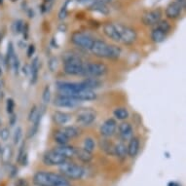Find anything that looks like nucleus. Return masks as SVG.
<instances>
[{"label":"nucleus","mask_w":186,"mask_h":186,"mask_svg":"<svg viewBox=\"0 0 186 186\" xmlns=\"http://www.w3.org/2000/svg\"><path fill=\"white\" fill-rule=\"evenodd\" d=\"M95 147H96V142L94 139L92 138H86L84 139V143H83V148L85 150L89 151V152L93 153V151L95 150Z\"/></svg>","instance_id":"nucleus-32"},{"label":"nucleus","mask_w":186,"mask_h":186,"mask_svg":"<svg viewBox=\"0 0 186 186\" xmlns=\"http://www.w3.org/2000/svg\"><path fill=\"white\" fill-rule=\"evenodd\" d=\"M58 170H60L61 174L63 175L65 178L72 180H78L83 178L86 172L85 169L81 167V166L75 163L67 162V161L58 166Z\"/></svg>","instance_id":"nucleus-3"},{"label":"nucleus","mask_w":186,"mask_h":186,"mask_svg":"<svg viewBox=\"0 0 186 186\" xmlns=\"http://www.w3.org/2000/svg\"><path fill=\"white\" fill-rule=\"evenodd\" d=\"M39 113V110L37 109V106L36 105H33L31 107L30 111H29V114H28V120L30 122H33L34 120L36 119V117L38 116Z\"/></svg>","instance_id":"nucleus-36"},{"label":"nucleus","mask_w":186,"mask_h":186,"mask_svg":"<svg viewBox=\"0 0 186 186\" xmlns=\"http://www.w3.org/2000/svg\"><path fill=\"white\" fill-rule=\"evenodd\" d=\"M42 100L44 104H49L51 100V90H50V87L48 85L44 88V91H43V95H42Z\"/></svg>","instance_id":"nucleus-34"},{"label":"nucleus","mask_w":186,"mask_h":186,"mask_svg":"<svg viewBox=\"0 0 186 186\" xmlns=\"http://www.w3.org/2000/svg\"><path fill=\"white\" fill-rule=\"evenodd\" d=\"M39 66H40V62H39V58H35L32 61L31 67H30V73H31V83L34 84L37 81L38 78V72H39Z\"/></svg>","instance_id":"nucleus-26"},{"label":"nucleus","mask_w":186,"mask_h":186,"mask_svg":"<svg viewBox=\"0 0 186 186\" xmlns=\"http://www.w3.org/2000/svg\"><path fill=\"white\" fill-rule=\"evenodd\" d=\"M50 1H52V0H45V2H50Z\"/></svg>","instance_id":"nucleus-51"},{"label":"nucleus","mask_w":186,"mask_h":186,"mask_svg":"<svg viewBox=\"0 0 186 186\" xmlns=\"http://www.w3.org/2000/svg\"><path fill=\"white\" fill-rule=\"evenodd\" d=\"M161 17H162V11L160 9H154L145 12L141 18V21L145 26H155L161 21Z\"/></svg>","instance_id":"nucleus-11"},{"label":"nucleus","mask_w":186,"mask_h":186,"mask_svg":"<svg viewBox=\"0 0 186 186\" xmlns=\"http://www.w3.org/2000/svg\"><path fill=\"white\" fill-rule=\"evenodd\" d=\"M76 157L79 159L80 161L84 163H89L90 161L93 159V155L89 151L85 150L84 148H76Z\"/></svg>","instance_id":"nucleus-25"},{"label":"nucleus","mask_w":186,"mask_h":186,"mask_svg":"<svg viewBox=\"0 0 186 186\" xmlns=\"http://www.w3.org/2000/svg\"><path fill=\"white\" fill-rule=\"evenodd\" d=\"M1 74H2V69H1V67H0V76H1Z\"/></svg>","instance_id":"nucleus-50"},{"label":"nucleus","mask_w":186,"mask_h":186,"mask_svg":"<svg viewBox=\"0 0 186 186\" xmlns=\"http://www.w3.org/2000/svg\"><path fill=\"white\" fill-rule=\"evenodd\" d=\"M114 117L118 120H126L129 118V111L125 107H118L113 112Z\"/></svg>","instance_id":"nucleus-29"},{"label":"nucleus","mask_w":186,"mask_h":186,"mask_svg":"<svg viewBox=\"0 0 186 186\" xmlns=\"http://www.w3.org/2000/svg\"><path fill=\"white\" fill-rule=\"evenodd\" d=\"M34 52H35V46L31 44V45H29L28 48H27V57L28 58H31L32 55L34 54Z\"/></svg>","instance_id":"nucleus-44"},{"label":"nucleus","mask_w":186,"mask_h":186,"mask_svg":"<svg viewBox=\"0 0 186 186\" xmlns=\"http://www.w3.org/2000/svg\"><path fill=\"white\" fill-rule=\"evenodd\" d=\"M3 3V0H0V4H2Z\"/></svg>","instance_id":"nucleus-52"},{"label":"nucleus","mask_w":186,"mask_h":186,"mask_svg":"<svg viewBox=\"0 0 186 186\" xmlns=\"http://www.w3.org/2000/svg\"><path fill=\"white\" fill-rule=\"evenodd\" d=\"M12 1H15V0H12Z\"/></svg>","instance_id":"nucleus-54"},{"label":"nucleus","mask_w":186,"mask_h":186,"mask_svg":"<svg viewBox=\"0 0 186 186\" xmlns=\"http://www.w3.org/2000/svg\"><path fill=\"white\" fill-rule=\"evenodd\" d=\"M32 181L35 186H72L69 180L63 175L45 170L37 172Z\"/></svg>","instance_id":"nucleus-1"},{"label":"nucleus","mask_w":186,"mask_h":186,"mask_svg":"<svg viewBox=\"0 0 186 186\" xmlns=\"http://www.w3.org/2000/svg\"><path fill=\"white\" fill-rule=\"evenodd\" d=\"M97 118V113L92 109H81L77 112L76 115V122L80 126H90L95 122Z\"/></svg>","instance_id":"nucleus-7"},{"label":"nucleus","mask_w":186,"mask_h":186,"mask_svg":"<svg viewBox=\"0 0 186 186\" xmlns=\"http://www.w3.org/2000/svg\"><path fill=\"white\" fill-rule=\"evenodd\" d=\"M82 84L85 87V89L94 90V89H97V88H100L102 85V83L100 80H99V78L87 77L85 80L82 81Z\"/></svg>","instance_id":"nucleus-20"},{"label":"nucleus","mask_w":186,"mask_h":186,"mask_svg":"<svg viewBox=\"0 0 186 186\" xmlns=\"http://www.w3.org/2000/svg\"><path fill=\"white\" fill-rule=\"evenodd\" d=\"M68 97H74V99L78 100H94L97 99V94L93 91V90H80V91H76V92H72L71 94L68 95Z\"/></svg>","instance_id":"nucleus-13"},{"label":"nucleus","mask_w":186,"mask_h":186,"mask_svg":"<svg viewBox=\"0 0 186 186\" xmlns=\"http://www.w3.org/2000/svg\"><path fill=\"white\" fill-rule=\"evenodd\" d=\"M139 138H135V136H133L131 139H130V142L129 145L127 146V149H128V155L130 157L134 158L138 155L139 151Z\"/></svg>","instance_id":"nucleus-19"},{"label":"nucleus","mask_w":186,"mask_h":186,"mask_svg":"<svg viewBox=\"0 0 186 186\" xmlns=\"http://www.w3.org/2000/svg\"><path fill=\"white\" fill-rule=\"evenodd\" d=\"M90 51L96 57L109 58V60H116L122 54L121 48L115 45H111V44H108L102 40H95Z\"/></svg>","instance_id":"nucleus-2"},{"label":"nucleus","mask_w":186,"mask_h":186,"mask_svg":"<svg viewBox=\"0 0 186 186\" xmlns=\"http://www.w3.org/2000/svg\"><path fill=\"white\" fill-rule=\"evenodd\" d=\"M166 34L167 33H165L158 27H155L153 30L151 31V39H152V41L155 43H161L165 40Z\"/></svg>","instance_id":"nucleus-27"},{"label":"nucleus","mask_w":186,"mask_h":186,"mask_svg":"<svg viewBox=\"0 0 186 186\" xmlns=\"http://www.w3.org/2000/svg\"><path fill=\"white\" fill-rule=\"evenodd\" d=\"M0 154H1V159H2V162L4 164H8L10 162V160H11L12 156H13V150H12V147L11 146H5L1 149L0 151Z\"/></svg>","instance_id":"nucleus-28"},{"label":"nucleus","mask_w":186,"mask_h":186,"mask_svg":"<svg viewBox=\"0 0 186 186\" xmlns=\"http://www.w3.org/2000/svg\"><path fill=\"white\" fill-rule=\"evenodd\" d=\"M114 155L120 159H125L128 155V149L123 142H118L114 144Z\"/></svg>","instance_id":"nucleus-23"},{"label":"nucleus","mask_w":186,"mask_h":186,"mask_svg":"<svg viewBox=\"0 0 186 186\" xmlns=\"http://www.w3.org/2000/svg\"><path fill=\"white\" fill-rule=\"evenodd\" d=\"M71 42L79 48L85 49V50H91L95 39L86 32L75 31L71 35Z\"/></svg>","instance_id":"nucleus-6"},{"label":"nucleus","mask_w":186,"mask_h":186,"mask_svg":"<svg viewBox=\"0 0 186 186\" xmlns=\"http://www.w3.org/2000/svg\"><path fill=\"white\" fill-rule=\"evenodd\" d=\"M60 132L65 135V136H67L68 139H74L77 138L78 135H80V130L77 128V127L74 126H67V127H62L61 129L58 130Z\"/></svg>","instance_id":"nucleus-21"},{"label":"nucleus","mask_w":186,"mask_h":186,"mask_svg":"<svg viewBox=\"0 0 186 186\" xmlns=\"http://www.w3.org/2000/svg\"><path fill=\"white\" fill-rule=\"evenodd\" d=\"M168 186H180V184L175 182V181H170V182H169Z\"/></svg>","instance_id":"nucleus-48"},{"label":"nucleus","mask_w":186,"mask_h":186,"mask_svg":"<svg viewBox=\"0 0 186 186\" xmlns=\"http://www.w3.org/2000/svg\"><path fill=\"white\" fill-rule=\"evenodd\" d=\"M65 161L66 159L60 153H58L55 149L47 151L43 156V163L46 166H60Z\"/></svg>","instance_id":"nucleus-9"},{"label":"nucleus","mask_w":186,"mask_h":186,"mask_svg":"<svg viewBox=\"0 0 186 186\" xmlns=\"http://www.w3.org/2000/svg\"><path fill=\"white\" fill-rule=\"evenodd\" d=\"M80 102V100L74 99V97L60 94L54 100V105L58 107H62V108H73V107L79 105Z\"/></svg>","instance_id":"nucleus-8"},{"label":"nucleus","mask_w":186,"mask_h":186,"mask_svg":"<svg viewBox=\"0 0 186 186\" xmlns=\"http://www.w3.org/2000/svg\"><path fill=\"white\" fill-rule=\"evenodd\" d=\"M10 136V131L8 128H2L0 130V139L3 141H6Z\"/></svg>","instance_id":"nucleus-39"},{"label":"nucleus","mask_w":186,"mask_h":186,"mask_svg":"<svg viewBox=\"0 0 186 186\" xmlns=\"http://www.w3.org/2000/svg\"><path fill=\"white\" fill-rule=\"evenodd\" d=\"M24 146H26V143L23 142L22 145H21V147H19V155H18V162L19 163V161H21L22 157L23 156V154L26 153L24 152Z\"/></svg>","instance_id":"nucleus-43"},{"label":"nucleus","mask_w":186,"mask_h":186,"mask_svg":"<svg viewBox=\"0 0 186 186\" xmlns=\"http://www.w3.org/2000/svg\"><path fill=\"white\" fill-rule=\"evenodd\" d=\"M15 108V102L12 99H8L7 100V104H6V110L9 114H12Z\"/></svg>","instance_id":"nucleus-40"},{"label":"nucleus","mask_w":186,"mask_h":186,"mask_svg":"<svg viewBox=\"0 0 186 186\" xmlns=\"http://www.w3.org/2000/svg\"><path fill=\"white\" fill-rule=\"evenodd\" d=\"M68 1H69V0H67V1L65 2V4L61 7L60 13H58V19H65V18L66 17V15H67V9H66V6H67Z\"/></svg>","instance_id":"nucleus-41"},{"label":"nucleus","mask_w":186,"mask_h":186,"mask_svg":"<svg viewBox=\"0 0 186 186\" xmlns=\"http://www.w3.org/2000/svg\"><path fill=\"white\" fill-rule=\"evenodd\" d=\"M54 149H55L58 153H60L61 156H63L66 160L71 159L73 157H76V148L73 147V146H69L67 144L58 145Z\"/></svg>","instance_id":"nucleus-15"},{"label":"nucleus","mask_w":186,"mask_h":186,"mask_svg":"<svg viewBox=\"0 0 186 186\" xmlns=\"http://www.w3.org/2000/svg\"><path fill=\"white\" fill-rule=\"evenodd\" d=\"M53 119L55 123L60 126H65L71 120V115L67 112L55 111L53 113Z\"/></svg>","instance_id":"nucleus-18"},{"label":"nucleus","mask_w":186,"mask_h":186,"mask_svg":"<svg viewBox=\"0 0 186 186\" xmlns=\"http://www.w3.org/2000/svg\"><path fill=\"white\" fill-rule=\"evenodd\" d=\"M177 2L182 7V9H185V7H186V0H177Z\"/></svg>","instance_id":"nucleus-47"},{"label":"nucleus","mask_w":186,"mask_h":186,"mask_svg":"<svg viewBox=\"0 0 186 186\" xmlns=\"http://www.w3.org/2000/svg\"><path fill=\"white\" fill-rule=\"evenodd\" d=\"M118 132L122 140H130L134 135L133 127L128 122H122L118 127Z\"/></svg>","instance_id":"nucleus-14"},{"label":"nucleus","mask_w":186,"mask_h":186,"mask_svg":"<svg viewBox=\"0 0 186 186\" xmlns=\"http://www.w3.org/2000/svg\"><path fill=\"white\" fill-rule=\"evenodd\" d=\"M104 33L111 40L115 42H120L118 32L116 30L115 24L113 23H106L104 26Z\"/></svg>","instance_id":"nucleus-17"},{"label":"nucleus","mask_w":186,"mask_h":186,"mask_svg":"<svg viewBox=\"0 0 186 186\" xmlns=\"http://www.w3.org/2000/svg\"><path fill=\"white\" fill-rule=\"evenodd\" d=\"M84 63L82 61H73L63 63V71L68 75L73 76H82Z\"/></svg>","instance_id":"nucleus-10"},{"label":"nucleus","mask_w":186,"mask_h":186,"mask_svg":"<svg viewBox=\"0 0 186 186\" xmlns=\"http://www.w3.org/2000/svg\"><path fill=\"white\" fill-rule=\"evenodd\" d=\"M54 139H55L56 142L58 144V145H65V144H67L68 141H69V139L65 136L63 135L61 132L60 131H57L55 132V135H54Z\"/></svg>","instance_id":"nucleus-30"},{"label":"nucleus","mask_w":186,"mask_h":186,"mask_svg":"<svg viewBox=\"0 0 186 186\" xmlns=\"http://www.w3.org/2000/svg\"><path fill=\"white\" fill-rule=\"evenodd\" d=\"M16 122H17V116L12 113V116L10 117V124H11V126H14Z\"/></svg>","instance_id":"nucleus-46"},{"label":"nucleus","mask_w":186,"mask_h":186,"mask_svg":"<svg viewBox=\"0 0 186 186\" xmlns=\"http://www.w3.org/2000/svg\"><path fill=\"white\" fill-rule=\"evenodd\" d=\"M116 129H117V123L114 119H107L106 121L104 122V124L100 126V135L104 136V138H110L116 132Z\"/></svg>","instance_id":"nucleus-12"},{"label":"nucleus","mask_w":186,"mask_h":186,"mask_svg":"<svg viewBox=\"0 0 186 186\" xmlns=\"http://www.w3.org/2000/svg\"><path fill=\"white\" fill-rule=\"evenodd\" d=\"M100 147L106 154L114 156V144L110 140L107 139V138H104L100 140Z\"/></svg>","instance_id":"nucleus-22"},{"label":"nucleus","mask_w":186,"mask_h":186,"mask_svg":"<svg viewBox=\"0 0 186 186\" xmlns=\"http://www.w3.org/2000/svg\"><path fill=\"white\" fill-rule=\"evenodd\" d=\"M116 30L118 32V35L120 38V42L126 44V45H131L136 41L138 39V33L133 27H130L122 23H114Z\"/></svg>","instance_id":"nucleus-4"},{"label":"nucleus","mask_w":186,"mask_h":186,"mask_svg":"<svg viewBox=\"0 0 186 186\" xmlns=\"http://www.w3.org/2000/svg\"><path fill=\"white\" fill-rule=\"evenodd\" d=\"M15 186H29L28 181L24 178H18L16 181H15Z\"/></svg>","instance_id":"nucleus-42"},{"label":"nucleus","mask_w":186,"mask_h":186,"mask_svg":"<svg viewBox=\"0 0 186 186\" xmlns=\"http://www.w3.org/2000/svg\"><path fill=\"white\" fill-rule=\"evenodd\" d=\"M181 11L182 7L177 2H172L166 8V16L169 19H177L180 16Z\"/></svg>","instance_id":"nucleus-16"},{"label":"nucleus","mask_w":186,"mask_h":186,"mask_svg":"<svg viewBox=\"0 0 186 186\" xmlns=\"http://www.w3.org/2000/svg\"><path fill=\"white\" fill-rule=\"evenodd\" d=\"M156 27H158L165 33H168L170 30V26L167 21H159L156 23Z\"/></svg>","instance_id":"nucleus-33"},{"label":"nucleus","mask_w":186,"mask_h":186,"mask_svg":"<svg viewBox=\"0 0 186 186\" xmlns=\"http://www.w3.org/2000/svg\"><path fill=\"white\" fill-rule=\"evenodd\" d=\"M95 1H97V2H100V3H104V4H106V3L110 2L111 0H95Z\"/></svg>","instance_id":"nucleus-49"},{"label":"nucleus","mask_w":186,"mask_h":186,"mask_svg":"<svg viewBox=\"0 0 186 186\" xmlns=\"http://www.w3.org/2000/svg\"><path fill=\"white\" fill-rule=\"evenodd\" d=\"M23 27V23L22 19H18V21H16L13 24V30L15 33H17V34L22 32Z\"/></svg>","instance_id":"nucleus-37"},{"label":"nucleus","mask_w":186,"mask_h":186,"mask_svg":"<svg viewBox=\"0 0 186 186\" xmlns=\"http://www.w3.org/2000/svg\"><path fill=\"white\" fill-rule=\"evenodd\" d=\"M62 61L63 63L68 62V61H82L79 55L73 53V52H66L62 54Z\"/></svg>","instance_id":"nucleus-31"},{"label":"nucleus","mask_w":186,"mask_h":186,"mask_svg":"<svg viewBox=\"0 0 186 186\" xmlns=\"http://www.w3.org/2000/svg\"><path fill=\"white\" fill-rule=\"evenodd\" d=\"M0 88H1V84H0Z\"/></svg>","instance_id":"nucleus-53"},{"label":"nucleus","mask_w":186,"mask_h":186,"mask_svg":"<svg viewBox=\"0 0 186 186\" xmlns=\"http://www.w3.org/2000/svg\"><path fill=\"white\" fill-rule=\"evenodd\" d=\"M108 71L107 67L102 62H87L84 63V69H83L82 76L85 77H95L99 78L104 76Z\"/></svg>","instance_id":"nucleus-5"},{"label":"nucleus","mask_w":186,"mask_h":186,"mask_svg":"<svg viewBox=\"0 0 186 186\" xmlns=\"http://www.w3.org/2000/svg\"><path fill=\"white\" fill-rule=\"evenodd\" d=\"M17 174H18V169L15 167V166H13L12 169H11V170H10V177H14Z\"/></svg>","instance_id":"nucleus-45"},{"label":"nucleus","mask_w":186,"mask_h":186,"mask_svg":"<svg viewBox=\"0 0 186 186\" xmlns=\"http://www.w3.org/2000/svg\"><path fill=\"white\" fill-rule=\"evenodd\" d=\"M48 65H49V69H50L52 72L56 71L57 68H58V58H51L50 60H49Z\"/></svg>","instance_id":"nucleus-38"},{"label":"nucleus","mask_w":186,"mask_h":186,"mask_svg":"<svg viewBox=\"0 0 186 186\" xmlns=\"http://www.w3.org/2000/svg\"><path fill=\"white\" fill-rule=\"evenodd\" d=\"M22 136H23V130H22L21 127H18V128L15 130L14 136H13L14 143H15V144H18L19 141H21Z\"/></svg>","instance_id":"nucleus-35"},{"label":"nucleus","mask_w":186,"mask_h":186,"mask_svg":"<svg viewBox=\"0 0 186 186\" xmlns=\"http://www.w3.org/2000/svg\"><path fill=\"white\" fill-rule=\"evenodd\" d=\"M89 9L92 10V11L99 12L102 15H108L109 14V10L106 7V5L104 3H100V2L94 1L91 5H89Z\"/></svg>","instance_id":"nucleus-24"}]
</instances>
